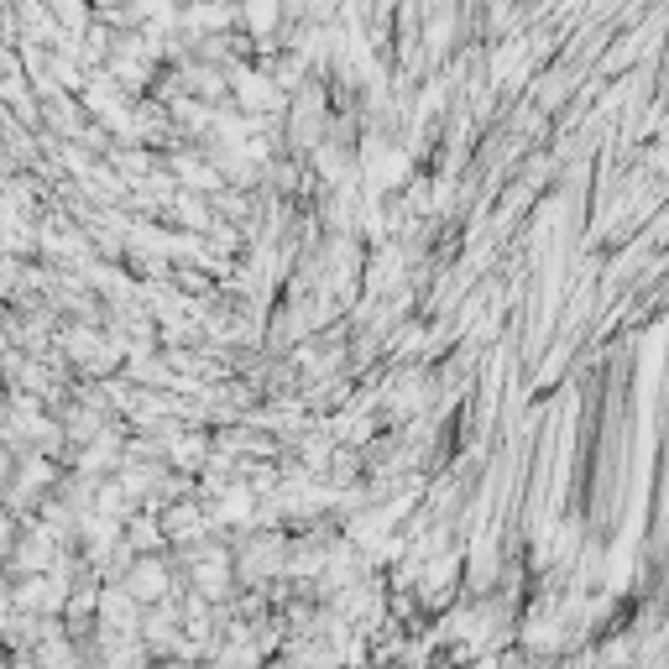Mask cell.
Segmentation results:
<instances>
[{"label": "cell", "mask_w": 669, "mask_h": 669, "mask_svg": "<svg viewBox=\"0 0 669 669\" xmlns=\"http://www.w3.org/2000/svg\"><path fill=\"white\" fill-rule=\"evenodd\" d=\"M121 591L131 596V602H163V596L173 591V575H168L163 560H136Z\"/></svg>", "instance_id": "6da1fadb"}, {"label": "cell", "mask_w": 669, "mask_h": 669, "mask_svg": "<svg viewBox=\"0 0 669 669\" xmlns=\"http://www.w3.org/2000/svg\"><path fill=\"white\" fill-rule=\"evenodd\" d=\"M246 21H251V27H272V21H278V11H272V6H257V11H246Z\"/></svg>", "instance_id": "7a4b0ae2"}, {"label": "cell", "mask_w": 669, "mask_h": 669, "mask_svg": "<svg viewBox=\"0 0 669 669\" xmlns=\"http://www.w3.org/2000/svg\"><path fill=\"white\" fill-rule=\"evenodd\" d=\"M11 539H16V523L11 513H0V549H11Z\"/></svg>", "instance_id": "3957f363"}]
</instances>
